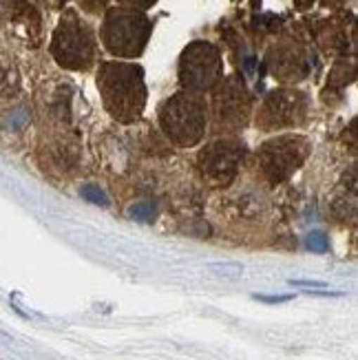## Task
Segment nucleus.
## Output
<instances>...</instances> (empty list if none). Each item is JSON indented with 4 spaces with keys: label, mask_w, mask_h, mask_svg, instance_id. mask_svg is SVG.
<instances>
[{
    "label": "nucleus",
    "mask_w": 358,
    "mask_h": 360,
    "mask_svg": "<svg viewBox=\"0 0 358 360\" xmlns=\"http://www.w3.org/2000/svg\"><path fill=\"white\" fill-rule=\"evenodd\" d=\"M102 104L113 120L133 124L142 117L146 106L144 69L133 62H104L98 71Z\"/></svg>",
    "instance_id": "nucleus-1"
},
{
    "label": "nucleus",
    "mask_w": 358,
    "mask_h": 360,
    "mask_svg": "<svg viewBox=\"0 0 358 360\" xmlns=\"http://www.w3.org/2000/svg\"><path fill=\"white\" fill-rule=\"evenodd\" d=\"M208 117H210L208 102L199 93H191V91L175 93L160 108L162 131L168 135L170 142H175L177 146L184 148H191L204 139Z\"/></svg>",
    "instance_id": "nucleus-2"
},
{
    "label": "nucleus",
    "mask_w": 358,
    "mask_h": 360,
    "mask_svg": "<svg viewBox=\"0 0 358 360\" xmlns=\"http://www.w3.org/2000/svg\"><path fill=\"white\" fill-rule=\"evenodd\" d=\"M153 22L144 11L131 7H113L106 9L102 22V42L106 51L115 58H139L144 53Z\"/></svg>",
    "instance_id": "nucleus-3"
},
{
    "label": "nucleus",
    "mask_w": 358,
    "mask_h": 360,
    "mask_svg": "<svg viewBox=\"0 0 358 360\" xmlns=\"http://www.w3.org/2000/svg\"><path fill=\"white\" fill-rule=\"evenodd\" d=\"M51 56L60 67L87 71L96 60V36L75 9H67L53 31Z\"/></svg>",
    "instance_id": "nucleus-4"
},
{
    "label": "nucleus",
    "mask_w": 358,
    "mask_h": 360,
    "mask_svg": "<svg viewBox=\"0 0 358 360\" xmlns=\"http://www.w3.org/2000/svg\"><path fill=\"white\" fill-rule=\"evenodd\" d=\"M224 80V60L212 42L197 40L181 51L179 82L184 91L206 93Z\"/></svg>",
    "instance_id": "nucleus-5"
},
{
    "label": "nucleus",
    "mask_w": 358,
    "mask_h": 360,
    "mask_svg": "<svg viewBox=\"0 0 358 360\" xmlns=\"http://www.w3.org/2000/svg\"><path fill=\"white\" fill-rule=\"evenodd\" d=\"M309 153V142L301 135H279L259 148V166L270 181L279 184L299 170Z\"/></svg>",
    "instance_id": "nucleus-6"
},
{
    "label": "nucleus",
    "mask_w": 358,
    "mask_h": 360,
    "mask_svg": "<svg viewBox=\"0 0 358 360\" xmlns=\"http://www.w3.org/2000/svg\"><path fill=\"white\" fill-rule=\"evenodd\" d=\"M250 93L239 77H226L212 89V104L208 113H212L215 127L226 131H239L250 117Z\"/></svg>",
    "instance_id": "nucleus-7"
},
{
    "label": "nucleus",
    "mask_w": 358,
    "mask_h": 360,
    "mask_svg": "<svg viewBox=\"0 0 358 360\" xmlns=\"http://www.w3.org/2000/svg\"><path fill=\"white\" fill-rule=\"evenodd\" d=\"M307 115V98L297 89H276L263 100L257 113V127L263 131H281L299 127Z\"/></svg>",
    "instance_id": "nucleus-8"
},
{
    "label": "nucleus",
    "mask_w": 358,
    "mask_h": 360,
    "mask_svg": "<svg viewBox=\"0 0 358 360\" xmlns=\"http://www.w3.org/2000/svg\"><path fill=\"white\" fill-rule=\"evenodd\" d=\"M243 160V144L237 139H217L199 153V168L210 184L226 186L235 179Z\"/></svg>",
    "instance_id": "nucleus-9"
},
{
    "label": "nucleus",
    "mask_w": 358,
    "mask_h": 360,
    "mask_svg": "<svg viewBox=\"0 0 358 360\" xmlns=\"http://www.w3.org/2000/svg\"><path fill=\"white\" fill-rule=\"evenodd\" d=\"M268 65L274 77L283 82H297L303 80L307 75V58L303 53L301 46L297 44H279L270 51L268 56Z\"/></svg>",
    "instance_id": "nucleus-10"
},
{
    "label": "nucleus",
    "mask_w": 358,
    "mask_h": 360,
    "mask_svg": "<svg viewBox=\"0 0 358 360\" xmlns=\"http://www.w3.org/2000/svg\"><path fill=\"white\" fill-rule=\"evenodd\" d=\"M305 245L307 250H312V252H328V248H330V241H328V234L321 232V230H314V232H309L307 237H305Z\"/></svg>",
    "instance_id": "nucleus-11"
},
{
    "label": "nucleus",
    "mask_w": 358,
    "mask_h": 360,
    "mask_svg": "<svg viewBox=\"0 0 358 360\" xmlns=\"http://www.w3.org/2000/svg\"><path fill=\"white\" fill-rule=\"evenodd\" d=\"M129 214L133 219H137V221L148 224L155 219V208H153V203H135V206L129 210Z\"/></svg>",
    "instance_id": "nucleus-12"
},
{
    "label": "nucleus",
    "mask_w": 358,
    "mask_h": 360,
    "mask_svg": "<svg viewBox=\"0 0 358 360\" xmlns=\"http://www.w3.org/2000/svg\"><path fill=\"white\" fill-rule=\"evenodd\" d=\"M82 197L91 203H98V206H108V197L100 186H84L82 188Z\"/></svg>",
    "instance_id": "nucleus-13"
},
{
    "label": "nucleus",
    "mask_w": 358,
    "mask_h": 360,
    "mask_svg": "<svg viewBox=\"0 0 358 360\" xmlns=\"http://www.w3.org/2000/svg\"><path fill=\"white\" fill-rule=\"evenodd\" d=\"M210 268L222 272V274H228V276H241L243 274V268L239 263H212Z\"/></svg>",
    "instance_id": "nucleus-14"
},
{
    "label": "nucleus",
    "mask_w": 358,
    "mask_h": 360,
    "mask_svg": "<svg viewBox=\"0 0 358 360\" xmlns=\"http://www.w3.org/2000/svg\"><path fill=\"white\" fill-rule=\"evenodd\" d=\"M80 7L87 11V13H102L108 5V0H77Z\"/></svg>",
    "instance_id": "nucleus-15"
},
{
    "label": "nucleus",
    "mask_w": 358,
    "mask_h": 360,
    "mask_svg": "<svg viewBox=\"0 0 358 360\" xmlns=\"http://www.w3.org/2000/svg\"><path fill=\"white\" fill-rule=\"evenodd\" d=\"M117 3H122L124 7H131V9H137V11H146L151 9L158 0H117Z\"/></svg>",
    "instance_id": "nucleus-16"
},
{
    "label": "nucleus",
    "mask_w": 358,
    "mask_h": 360,
    "mask_svg": "<svg viewBox=\"0 0 358 360\" xmlns=\"http://www.w3.org/2000/svg\"><path fill=\"white\" fill-rule=\"evenodd\" d=\"M255 299L261 301V303H286V301H292V294H279V296H266V294H255Z\"/></svg>",
    "instance_id": "nucleus-17"
},
{
    "label": "nucleus",
    "mask_w": 358,
    "mask_h": 360,
    "mask_svg": "<svg viewBox=\"0 0 358 360\" xmlns=\"http://www.w3.org/2000/svg\"><path fill=\"white\" fill-rule=\"evenodd\" d=\"M290 285H294V288H309V290L325 288V283H321V281H290Z\"/></svg>",
    "instance_id": "nucleus-18"
},
{
    "label": "nucleus",
    "mask_w": 358,
    "mask_h": 360,
    "mask_svg": "<svg viewBox=\"0 0 358 360\" xmlns=\"http://www.w3.org/2000/svg\"><path fill=\"white\" fill-rule=\"evenodd\" d=\"M49 3H51L56 9H62V7H65V5L69 3V0H49Z\"/></svg>",
    "instance_id": "nucleus-19"
}]
</instances>
